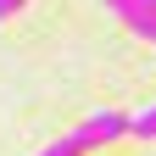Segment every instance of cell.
Instances as JSON below:
<instances>
[{"label":"cell","instance_id":"3957f363","mask_svg":"<svg viewBox=\"0 0 156 156\" xmlns=\"http://www.w3.org/2000/svg\"><path fill=\"white\" fill-rule=\"evenodd\" d=\"M89 151H95V145H89V140H84V134H78V128H73V134H67V140H50L45 151H34V156H89Z\"/></svg>","mask_w":156,"mask_h":156},{"label":"cell","instance_id":"5b68a950","mask_svg":"<svg viewBox=\"0 0 156 156\" xmlns=\"http://www.w3.org/2000/svg\"><path fill=\"white\" fill-rule=\"evenodd\" d=\"M140 6H145V11H151V17H156V0H140Z\"/></svg>","mask_w":156,"mask_h":156},{"label":"cell","instance_id":"7a4b0ae2","mask_svg":"<svg viewBox=\"0 0 156 156\" xmlns=\"http://www.w3.org/2000/svg\"><path fill=\"white\" fill-rule=\"evenodd\" d=\"M106 6L117 11V23H128V28L140 34V39H156V17L140 6V0H106Z\"/></svg>","mask_w":156,"mask_h":156},{"label":"cell","instance_id":"6da1fadb","mask_svg":"<svg viewBox=\"0 0 156 156\" xmlns=\"http://www.w3.org/2000/svg\"><path fill=\"white\" fill-rule=\"evenodd\" d=\"M78 134H84L89 145H112V140H128V117H123V112H95L89 123H78Z\"/></svg>","mask_w":156,"mask_h":156},{"label":"cell","instance_id":"277c9868","mask_svg":"<svg viewBox=\"0 0 156 156\" xmlns=\"http://www.w3.org/2000/svg\"><path fill=\"white\" fill-rule=\"evenodd\" d=\"M128 134H134V140H156V106L134 112V117H128Z\"/></svg>","mask_w":156,"mask_h":156}]
</instances>
